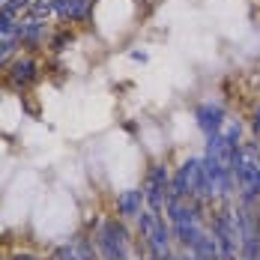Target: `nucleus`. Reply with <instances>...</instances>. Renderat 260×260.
Listing matches in <instances>:
<instances>
[{
    "instance_id": "11",
    "label": "nucleus",
    "mask_w": 260,
    "mask_h": 260,
    "mask_svg": "<svg viewBox=\"0 0 260 260\" xmlns=\"http://www.w3.org/2000/svg\"><path fill=\"white\" fill-rule=\"evenodd\" d=\"M45 39V21L36 18V15H27V18H18V42L24 45H39Z\"/></svg>"
},
{
    "instance_id": "4",
    "label": "nucleus",
    "mask_w": 260,
    "mask_h": 260,
    "mask_svg": "<svg viewBox=\"0 0 260 260\" xmlns=\"http://www.w3.org/2000/svg\"><path fill=\"white\" fill-rule=\"evenodd\" d=\"M239 224V260H260V207L242 204L236 207Z\"/></svg>"
},
{
    "instance_id": "3",
    "label": "nucleus",
    "mask_w": 260,
    "mask_h": 260,
    "mask_svg": "<svg viewBox=\"0 0 260 260\" xmlns=\"http://www.w3.org/2000/svg\"><path fill=\"white\" fill-rule=\"evenodd\" d=\"M174 198H194V201H209V185L204 174V158H188L182 161L180 171L171 177V201Z\"/></svg>"
},
{
    "instance_id": "15",
    "label": "nucleus",
    "mask_w": 260,
    "mask_h": 260,
    "mask_svg": "<svg viewBox=\"0 0 260 260\" xmlns=\"http://www.w3.org/2000/svg\"><path fill=\"white\" fill-rule=\"evenodd\" d=\"M30 15H36V18L54 15V0H30Z\"/></svg>"
},
{
    "instance_id": "17",
    "label": "nucleus",
    "mask_w": 260,
    "mask_h": 260,
    "mask_svg": "<svg viewBox=\"0 0 260 260\" xmlns=\"http://www.w3.org/2000/svg\"><path fill=\"white\" fill-rule=\"evenodd\" d=\"M12 51H15V45H0V66L12 57Z\"/></svg>"
},
{
    "instance_id": "21",
    "label": "nucleus",
    "mask_w": 260,
    "mask_h": 260,
    "mask_svg": "<svg viewBox=\"0 0 260 260\" xmlns=\"http://www.w3.org/2000/svg\"><path fill=\"white\" fill-rule=\"evenodd\" d=\"M165 260H177V257H174V254H171V257H165Z\"/></svg>"
},
{
    "instance_id": "2",
    "label": "nucleus",
    "mask_w": 260,
    "mask_h": 260,
    "mask_svg": "<svg viewBox=\"0 0 260 260\" xmlns=\"http://www.w3.org/2000/svg\"><path fill=\"white\" fill-rule=\"evenodd\" d=\"M138 234L144 239L150 257L165 260L174 254V234H171V224L161 218V212H153V209H144L138 218Z\"/></svg>"
},
{
    "instance_id": "10",
    "label": "nucleus",
    "mask_w": 260,
    "mask_h": 260,
    "mask_svg": "<svg viewBox=\"0 0 260 260\" xmlns=\"http://www.w3.org/2000/svg\"><path fill=\"white\" fill-rule=\"evenodd\" d=\"M144 188H126L117 194V212L120 218H138L144 212Z\"/></svg>"
},
{
    "instance_id": "6",
    "label": "nucleus",
    "mask_w": 260,
    "mask_h": 260,
    "mask_svg": "<svg viewBox=\"0 0 260 260\" xmlns=\"http://www.w3.org/2000/svg\"><path fill=\"white\" fill-rule=\"evenodd\" d=\"M93 242L102 260H132L129 231L123 228V221H102Z\"/></svg>"
},
{
    "instance_id": "19",
    "label": "nucleus",
    "mask_w": 260,
    "mask_h": 260,
    "mask_svg": "<svg viewBox=\"0 0 260 260\" xmlns=\"http://www.w3.org/2000/svg\"><path fill=\"white\" fill-rule=\"evenodd\" d=\"M254 132H257V138H260V108L254 111Z\"/></svg>"
},
{
    "instance_id": "7",
    "label": "nucleus",
    "mask_w": 260,
    "mask_h": 260,
    "mask_svg": "<svg viewBox=\"0 0 260 260\" xmlns=\"http://www.w3.org/2000/svg\"><path fill=\"white\" fill-rule=\"evenodd\" d=\"M144 201H147V209L153 212H161L171 201V174L165 165H153L150 174H147V182H144Z\"/></svg>"
},
{
    "instance_id": "22",
    "label": "nucleus",
    "mask_w": 260,
    "mask_h": 260,
    "mask_svg": "<svg viewBox=\"0 0 260 260\" xmlns=\"http://www.w3.org/2000/svg\"><path fill=\"white\" fill-rule=\"evenodd\" d=\"M150 260H156V257H150Z\"/></svg>"
},
{
    "instance_id": "1",
    "label": "nucleus",
    "mask_w": 260,
    "mask_h": 260,
    "mask_svg": "<svg viewBox=\"0 0 260 260\" xmlns=\"http://www.w3.org/2000/svg\"><path fill=\"white\" fill-rule=\"evenodd\" d=\"M234 182L242 204H260V147L239 144L234 161Z\"/></svg>"
},
{
    "instance_id": "13",
    "label": "nucleus",
    "mask_w": 260,
    "mask_h": 260,
    "mask_svg": "<svg viewBox=\"0 0 260 260\" xmlns=\"http://www.w3.org/2000/svg\"><path fill=\"white\" fill-rule=\"evenodd\" d=\"M33 78H36V63H33L30 57L12 60V66H9V81H12L15 87H27Z\"/></svg>"
},
{
    "instance_id": "12",
    "label": "nucleus",
    "mask_w": 260,
    "mask_h": 260,
    "mask_svg": "<svg viewBox=\"0 0 260 260\" xmlns=\"http://www.w3.org/2000/svg\"><path fill=\"white\" fill-rule=\"evenodd\" d=\"M90 12V0H54V15L63 21H81Z\"/></svg>"
},
{
    "instance_id": "14",
    "label": "nucleus",
    "mask_w": 260,
    "mask_h": 260,
    "mask_svg": "<svg viewBox=\"0 0 260 260\" xmlns=\"http://www.w3.org/2000/svg\"><path fill=\"white\" fill-rule=\"evenodd\" d=\"M0 45H18V18L0 12Z\"/></svg>"
},
{
    "instance_id": "16",
    "label": "nucleus",
    "mask_w": 260,
    "mask_h": 260,
    "mask_svg": "<svg viewBox=\"0 0 260 260\" xmlns=\"http://www.w3.org/2000/svg\"><path fill=\"white\" fill-rule=\"evenodd\" d=\"M30 9V0H6V6H3V12H9V15H15L18 18V12H24Z\"/></svg>"
},
{
    "instance_id": "18",
    "label": "nucleus",
    "mask_w": 260,
    "mask_h": 260,
    "mask_svg": "<svg viewBox=\"0 0 260 260\" xmlns=\"http://www.w3.org/2000/svg\"><path fill=\"white\" fill-rule=\"evenodd\" d=\"M12 260H45V257H36V254H15Z\"/></svg>"
},
{
    "instance_id": "5",
    "label": "nucleus",
    "mask_w": 260,
    "mask_h": 260,
    "mask_svg": "<svg viewBox=\"0 0 260 260\" xmlns=\"http://www.w3.org/2000/svg\"><path fill=\"white\" fill-rule=\"evenodd\" d=\"M209 231H212V236H215L218 257L221 260H236L239 257V224H236V209L221 207L218 212H212Z\"/></svg>"
},
{
    "instance_id": "9",
    "label": "nucleus",
    "mask_w": 260,
    "mask_h": 260,
    "mask_svg": "<svg viewBox=\"0 0 260 260\" xmlns=\"http://www.w3.org/2000/svg\"><path fill=\"white\" fill-rule=\"evenodd\" d=\"M194 120H198V126L207 132V135H215V132L224 126V108L221 105H212V102H204L194 111Z\"/></svg>"
},
{
    "instance_id": "23",
    "label": "nucleus",
    "mask_w": 260,
    "mask_h": 260,
    "mask_svg": "<svg viewBox=\"0 0 260 260\" xmlns=\"http://www.w3.org/2000/svg\"><path fill=\"white\" fill-rule=\"evenodd\" d=\"M257 207H260V204H257Z\"/></svg>"
},
{
    "instance_id": "20",
    "label": "nucleus",
    "mask_w": 260,
    "mask_h": 260,
    "mask_svg": "<svg viewBox=\"0 0 260 260\" xmlns=\"http://www.w3.org/2000/svg\"><path fill=\"white\" fill-rule=\"evenodd\" d=\"M3 6H6V0H0V12H3Z\"/></svg>"
},
{
    "instance_id": "8",
    "label": "nucleus",
    "mask_w": 260,
    "mask_h": 260,
    "mask_svg": "<svg viewBox=\"0 0 260 260\" xmlns=\"http://www.w3.org/2000/svg\"><path fill=\"white\" fill-rule=\"evenodd\" d=\"M191 254L198 260H221L218 257V245H215V236H212V231H209V221L198 231V234L191 236V242L185 245Z\"/></svg>"
}]
</instances>
